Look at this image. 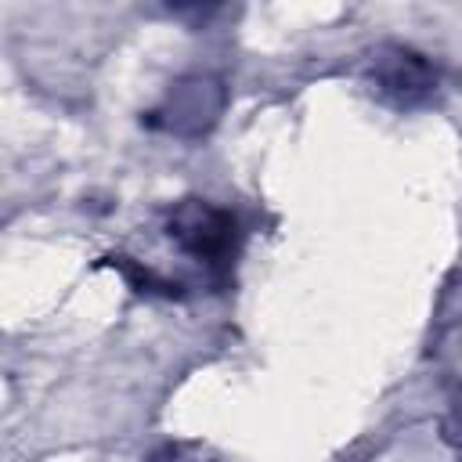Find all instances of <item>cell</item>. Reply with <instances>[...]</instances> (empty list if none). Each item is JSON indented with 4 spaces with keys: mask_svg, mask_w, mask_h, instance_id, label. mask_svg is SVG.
Instances as JSON below:
<instances>
[{
    "mask_svg": "<svg viewBox=\"0 0 462 462\" xmlns=\"http://www.w3.org/2000/svg\"><path fill=\"white\" fill-rule=\"evenodd\" d=\"M166 235L180 245V253H188L191 260H199L209 271L231 267L238 256V245H242L238 220L206 199H180L170 209Z\"/></svg>",
    "mask_w": 462,
    "mask_h": 462,
    "instance_id": "1",
    "label": "cell"
},
{
    "mask_svg": "<svg viewBox=\"0 0 462 462\" xmlns=\"http://www.w3.org/2000/svg\"><path fill=\"white\" fill-rule=\"evenodd\" d=\"M365 76H368L372 94L397 112L422 108L426 101H433V94L440 87L437 65L408 43H379L368 58Z\"/></svg>",
    "mask_w": 462,
    "mask_h": 462,
    "instance_id": "2",
    "label": "cell"
},
{
    "mask_svg": "<svg viewBox=\"0 0 462 462\" xmlns=\"http://www.w3.org/2000/svg\"><path fill=\"white\" fill-rule=\"evenodd\" d=\"M224 108V87L209 76H191V79H180L166 105L159 112H152V123L155 126H166L170 134H184V137H195V134H206L217 116Z\"/></svg>",
    "mask_w": 462,
    "mask_h": 462,
    "instance_id": "3",
    "label": "cell"
},
{
    "mask_svg": "<svg viewBox=\"0 0 462 462\" xmlns=\"http://www.w3.org/2000/svg\"><path fill=\"white\" fill-rule=\"evenodd\" d=\"M105 260L130 282L134 292H144V296H177V282L162 278V274L152 271L148 263H141V260H134V256H126V253H112V256H105Z\"/></svg>",
    "mask_w": 462,
    "mask_h": 462,
    "instance_id": "4",
    "label": "cell"
}]
</instances>
